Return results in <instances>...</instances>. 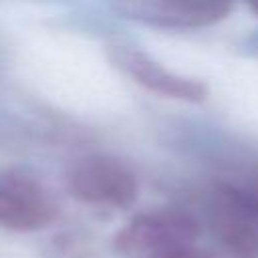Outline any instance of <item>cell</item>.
Instances as JSON below:
<instances>
[{"mask_svg":"<svg viewBox=\"0 0 258 258\" xmlns=\"http://www.w3.org/2000/svg\"><path fill=\"white\" fill-rule=\"evenodd\" d=\"M246 4H248V6L258 14V0H246Z\"/></svg>","mask_w":258,"mask_h":258,"instance_id":"cell-9","label":"cell"},{"mask_svg":"<svg viewBox=\"0 0 258 258\" xmlns=\"http://www.w3.org/2000/svg\"><path fill=\"white\" fill-rule=\"evenodd\" d=\"M216 191L226 196L240 208L258 216V171L256 169L238 173L224 181H218Z\"/></svg>","mask_w":258,"mask_h":258,"instance_id":"cell-7","label":"cell"},{"mask_svg":"<svg viewBox=\"0 0 258 258\" xmlns=\"http://www.w3.org/2000/svg\"><path fill=\"white\" fill-rule=\"evenodd\" d=\"M151 258H210V256L200 252V250H196L194 246H183V248H173V250L155 254Z\"/></svg>","mask_w":258,"mask_h":258,"instance_id":"cell-8","label":"cell"},{"mask_svg":"<svg viewBox=\"0 0 258 258\" xmlns=\"http://www.w3.org/2000/svg\"><path fill=\"white\" fill-rule=\"evenodd\" d=\"M56 218V204L34 177L10 171L0 177V226L16 232L44 228Z\"/></svg>","mask_w":258,"mask_h":258,"instance_id":"cell-4","label":"cell"},{"mask_svg":"<svg viewBox=\"0 0 258 258\" xmlns=\"http://www.w3.org/2000/svg\"><path fill=\"white\" fill-rule=\"evenodd\" d=\"M111 58L135 83L143 85L151 93H159L163 97L191 101V103H200L208 95V89L202 81L167 71L163 64H159L157 60H153L151 56H147L137 48L117 46L111 50Z\"/></svg>","mask_w":258,"mask_h":258,"instance_id":"cell-5","label":"cell"},{"mask_svg":"<svg viewBox=\"0 0 258 258\" xmlns=\"http://www.w3.org/2000/svg\"><path fill=\"white\" fill-rule=\"evenodd\" d=\"M67 183L77 200L95 206L129 208L137 198L133 173L121 161L107 155H89L75 163Z\"/></svg>","mask_w":258,"mask_h":258,"instance_id":"cell-3","label":"cell"},{"mask_svg":"<svg viewBox=\"0 0 258 258\" xmlns=\"http://www.w3.org/2000/svg\"><path fill=\"white\" fill-rule=\"evenodd\" d=\"M198 234L200 226L189 214L161 210L133 218L119 230L115 246L123 254H141L151 258L173 248L194 246Z\"/></svg>","mask_w":258,"mask_h":258,"instance_id":"cell-1","label":"cell"},{"mask_svg":"<svg viewBox=\"0 0 258 258\" xmlns=\"http://www.w3.org/2000/svg\"><path fill=\"white\" fill-rule=\"evenodd\" d=\"M234 0H113L117 14L167 30L206 28L228 16Z\"/></svg>","mask_w":258,"mask_h":258,"instance_id":"cell-2","label":"cell"},{"mask_svg":"<svg viewBox=\"0 0 258 258\" xmlns=\"http://www.w3.org/2000/svg\"><path fill=\"white\" fill-rule=\"evenodd\" d=\"M210 226L222 246L236 258H258V216L214 191Z\"/></svg>","mask_w":258,"mask_h":258,"instance_id":"cell-6","label":"cell"}]
</instances>
